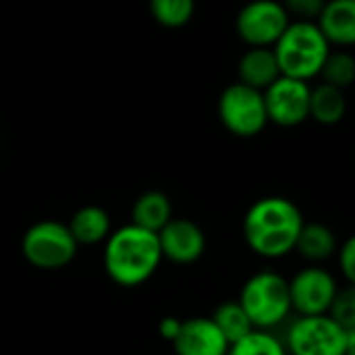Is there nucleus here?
Here are the masks:
<instances>
[{
    "mask_svg": "<svg viewBox=\"0 0 355 355\" xmlns=\"http://www.w3.org/2000/svg\"><path fill=\"white\" fill-rule=\"evenodd\" d=\"M179 324H181V320H177V318H164V320L160 322L158 331H160V335H162L166 341H173V337H175L177 331H179Z\"/></svg>",
    "mask_w": 355,
    "mask_h": 355,
    "instance_id": "26",
    "label": "nucleus"
},
{
    "mask_svg": "<svg viewBox=\"0 0 355 355\" xmlns=\"http://www.w3.org/2000/svg\"><path fill=\"white\" fill-rule=\"evenodd\" d=\"M171 343L177 355H227L229 352V343L212 318L202 316L181 320Z\"/></svg>",
    "mask_w": 355,
    "mask_h": 355,
    "instance_id": "12",
    "label": "nucleus"
},
{
    "mask_svg": "<svg viewBox=\"0 0 355 355\" xmlns=\"http://www.w3.org/2000/svg\"><path fill=\"white\" fill-rule=\"evenodd\" d=\"M237 302L245 310L254 329L268 331L283 322L291 312L289 283L272 270L258 272L248 279Z\"/></svg>",
    "mask_w": 355,
    "mask_h": 355,
    "instance_id": "4",
    "label": "nucleus"
},
{
    "mask_svg": "<svg viewBox=\"0 0 355 355\" xmlns=\"http://www.w3.org/2000/svg\"><path fill=\"white\" fill-rule=\"evenodd\" d=\"M304 218L287 198L258 200L243 218V237L250 250L262 258H283L293 252Z\"/></svg>",
    "mask_w": 355,
    "mask_h": 355,
    "instance_id": "1",
    "label": "nucleus"
},
{
    "mask_svg": "<svg viewBox=\"0 0 355 355\" xmlns=\"http://www.w3.org/2000/svg\"><path fill=\"white\" fill-rule=\"evenodd\" d=\"M239 79L241 83L254 89H266L281 77V69L272 48H252L239 60Z\"/></svg>",
    "mask_w": 355,
    "mask_h": 355,
    "instance_id": "14",
    "label": "nucleus"
},
{
    "mask_svg": "<svg viewBox=\"0 0 355 355\" xmlns=\"http://www.w3.org/2000/svg\"><path fill=\"white\" fill-rule=\"evenodd\" d=\"M345 106L347 104L339 87L322 83L316 89H310V116L322 125L339 123L345 114Z\"/></svg>",
    "mask_w": 355,
    "mask_h": 355,
    "instance_id": "18",
    "label": "nucleus"
},
{
    "mask_svg": "<svg viewBox=\"0 0 355 355\" xmlns=\"http://www.w3.org/2000/svg\"><path fill=\"white\" fill-rule=\"evenodd\" d=\"M339 266L343 270V277L354 285L355 281V239H347L343 248L339 250Z\"/></svg>",
    "mask_w": 355,
    "mask_h": 355,
    "instance_id": "25",
    "label": "nucleus"
},
{
    "mask_svg": "<svg viewBox=\"0 0 355 355\" xmlns=\"http://www.w3.org/2000/svg\"><path fill=\"white\" fill-rule=\"evenodd\" d=\"M227 355H287V349L268 331L254 329L243 339L231 343Z\"/></svg>",
    "mask_w": 355,
    "mask_h": 355,
    "instance_id": "20",
    "label": "nucleus"
},
{
    "mask_svg": "<svg viewBox=\"0 0 355 355\" xmlns=\"http://www.w3.org/2000/svg\"><path fill=\"white\" fill-rule=\"evenodd\" d=\"M285 10L287 15L293 12L297 17V21H312V19H318L322 6H324V0H285Z\"/></svg>",
    "mask_w": 355,
    "mask_h": 355,
    "instance_id": "24",
    "label": "nucleus"
},
{
    "mask_svg": "<svg viewBox=\"0 0 355 355\" xmlns=\"http://www.w3.org/2000/svg\"><path fill=\"white\" fill-rule=\"evenodd\" d=\"M327 79L329 85L333 87H347L355 77V60L347 54V52H335V54H329L324 64H322V71H320Z\"/></svg>",
    "mask_w": 355,
    "mask_h": 355,
    "instance_id": "22",
    "label": "nucleus"
},
{
    "mask_svg": "<svg viewBox=\"0 0 355 355\" xmlns=\"http://www.w3.org/2000/svg\"><path fill=\"white\" fill-rule=\"evenodd\" d=\"M193 0H150V12L152 17L171 29L183 27L191 15H193Z\"/></svg>",
    "mask_w": 355,
    "mask_h": 355,
    "instance_id": "21",
    "label": "nucleus"
},
{
    "mask_svg": "<svg viewBox=\"0 0 355 355\" xmlns=\"http://www.w3.org/2000/svg\"><path fill=\"white\" fill-rule=\"evenodd\" d=\"M162 254L156 233L127 225L108 235L104 248V268L121 287L144 285L160 266Z\"/></svg>",
    "mask_w": 355,
    "mask_h": 355,
    "instance_id": "2",
    "label": "nucleus"
},
{
    "mask_svg": "<svg viewBox=\"0 0 355 355\" xmlns=\"http://www.w3.org/2000/svg\"><path fill=\"white\" fill-rule=\"evenodd\" d=\"M237 33L252 48L275 46L285 27L289 15L281 2L275 0H252L237 15Z\"/></svg>",
    "mask_w": 355,
    "mask_h": 355,
    "instance_id": "8",
    "label": "nucleus"
},
{
    "mask_svg": "<svg viewBox=\"0 0 355 355\" xmlns=\"http://www.w3.org/2000/svg\"><path fill=\"white\" fill-rule=\"evenodd\" d=\"M331 44L312 21H293L277 40L272 52L277 56L283 77L308 81L320 75Z\"/></svg>",
    "mask_w": 355,
    "mask_h": 355,
    "instance_id": "3",
    "label": "nucleus"
},
{
    "mask_svg": "<svg viewBox=\"0 0 355 355\" xmlns=\"http://www.w3.org/2000/svg\"><path fill=\"white\" fill-rule=\"evenodd\" d=\"M210 318L216 324V329L223 333V337L227 339L229 345L239 341V339H243L245 335H250L254 331L245 310L241 308V304L237 300L220 304Z\"/></svg>",
    "mask_w": 355,
    "mask_h": 355,
    "instance_id": "19",
    "label": "nucleus"
},
{
    "mask_svg": "<svg viewBox=\"0 0 355 355\" xmlns=\"http://www.w3.org/2000/svg\"><path fill=\"white\" fill-rule=\"evenodd\" d=\"M347 355H355V349H352V352H349V354Z\"/></svg>",
    "mask_w": 355,
    "mask_h": 355,
    "instance_id": "27",
    "label": "nucleus"
},
{
    "mask_svg": "<svg viewBox=\"0 0 355 355\" xmlns=\"http://www.w3.org/2000/svg\"><path fill=\"white\" fill-rule=\"evenodd\" d=\"M67 227L77 245H96L108 239L110 216L100 206H83L71 216Z\"/></svg>",
    "mask_w": 355,
    "mask_h": 355,
    "instance_id": "15",
    "label": "nucleus"
},
{
    "mask_svg": "<svg viewBox=\"0 0 355 355\" xmlns=\"http://www.w3.org/2000/svg\"><path fill=\"white\" fill-rule=\"evenodd\" d=\"M156 237L162 258L175 264H193L206 250L204 231L189 218H171Z\"/></svg>",
    "mask_w": 355,
    "mask_h": 355,
    "instance_id": "11",
    "label": "nucleus"
},
{
    "mask_svg": "<svg viewBox=\"0 0 355 355\" xmlns=\"http://www.w3.org/2000/svg\"><path fill=\"white\" fill-rule=\"evenodd\" d=\"M218 116L223 125L239 137L258 135L266 123V106L260 89H254L245 83L229 85L218 98Z\"/></svg>",
    "mask_w": 355,
    "mask_h": 355,
    "instance_id": "7",
    "label": "nucleus"
},
{
    "mask_svg": "<svg viewBox=\"0 0 355 355\" xmlns=\"http://www.w3.org/2000/svg\"><path fill=\"white\" fill-rule=\"evenodd\" d=\"M295 252L310 262L329 260L337 250V239L333 231L322 223H304L295 241Z\"/></svg>",
    "mask_w": 355,
    "mask_h": 355,
    "instance_id": "17",
    "label": "nucleus"
},
{
    "mask_svg": "<svg viewBox=\"0 0 355 355\" xmlns=\"http://www.w3.org/2000/svg\"><path fill=\"white\" fill-rule=\"evenodd\" d=\"M329 316L337 320L345 331L355 333V289L352 285L343 291H337Z\"/></svg>",
    "mask_w": 355,
    "mask_h": 355,
    "instance_id": "23",
    "label": "nucleus"
},
{
    "mask_svg": "<svg viewBox=\"0 0 355 355\" xmlns=\"http://www.w3.org/2000/svg\"><path fill=\"white\" fill-rule=\"evenodd\" d=\"M77 248L69 227L58 220H40L31 225L21 241L23 258L40 270L67 266L75 258Z\"/></svg>",
    "mask_w": 355,
    "mask_h": 355,
    "instance_id": "6",
    "label": "nucleus"
},
{
    "mask_svg": "<svg viewBox=\"0 0 355 355\" xmlns=\"http://www.w3.org/2000/svg\"><path fill=\"white\" fill-rule=\"evenodd\" d=\"M316 25L329 44L352 46L355 42V0L324 2Z\"/></svg>",
    "mask_w": 355,
    "mask_h": 355,
    "instance_id": "13",
    "label": "nucleus"
},
{
    "mask_svg": "<svg viewBox=\"0 0 355 355\" xmlns=\"http://www.w3.org/2000/svg\"><path fill=\"white\" fill-rule=\"evenodd\" d=\"M262 96L268 121L281 127H295L310 116V87L306 81L281 75Z\"/></svg>",
    "mask_w": 355,
    "mask_h": 355,
    "instance_id": "10",
    "label": "nucleus"
},
{
    "mask_svg": "<svg viewBox=\"0 0 355 355\" xmlns=\"http://www.w3.org/2000/svg\"><path fill=\"white\" fill-rule=\"evenodd\" d=\"M287 283H289L291 310H295L300 316L329 314L333 300L339 291L333 275L320 266L304 268Z\"/></svg>",
    "mask_w": 355,
    "mask_h": 355,
    "instance_id": "9",
    "label": "nucleus"
},
{
    "mask_svg": "<svg viewBox=\"0 0 355 355\" xmlns=\"http://www.w3.org/2000/svg\"><path fill=\"white\" fill-rule=\"evenodd\" d=\"M171 218L173 206L162 191H148L139 196L131 210V225L146 229L150 233H158Z\"/></svg>",
    "mask_w": 355,
    "mask_h": 355,
    "instance_id": "16",
    "label": "nucleus"
},
{
    "mask_svg": "<svg viewBox=\"0 0 355 355\" xmlns=\"http://www.w3.org/2000/svg\"><path fill=\"white\" fill-rule=\"evenodd\" d=\"M287 347L291 355H347L355 349V333L329 314L300 316L289 329Z\"/></svg>",
    "mask_w": 355,
    "mask_h": 355,
    "instance_id": "5",
    "label": "nucleus"
}]
</instances>
